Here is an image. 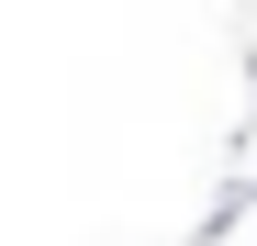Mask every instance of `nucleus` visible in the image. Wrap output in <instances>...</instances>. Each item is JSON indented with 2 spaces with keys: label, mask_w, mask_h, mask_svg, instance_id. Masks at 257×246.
Masks as SVG:
<instances>
[]
</instances>
